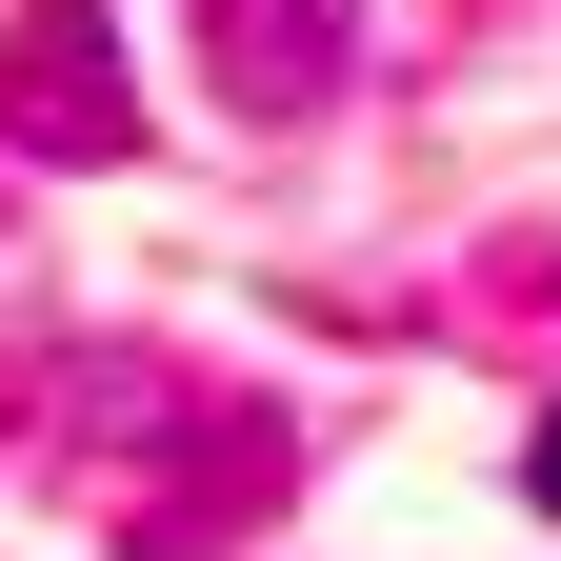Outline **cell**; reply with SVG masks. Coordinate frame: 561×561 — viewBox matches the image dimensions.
I'll use <instances>...</instances> for the list:
<instances>
[{
    "label": "cell",
    "mask_w": 561,
    "mask_h": 561,
    "mask_svg": "<svg viewBox=\"0 0 561 561\" xmlns=\"http://www.w3.org/2000/svg\"><path fill=\"white\" fill-rule=\"evenodd\" d=\"M60 461H81V502L121 522V561H201L280 502V421L221 401L201 362H60Z\"/></svg>",
    "instance_id": "obj_1"
},
{
    "label": "cell",
    "mask_w": 561,
    "mask_h": 561,
    "mask_svg": "<svg viewBox=\"0 0 561 561\" xmlns=\"http://www.w3.org/2000/svg\"><path fill=\"white\" fill-rule=\"evenodd\" d=\"M0 140H21V161H60V181L140 161V60H121L101 0H21V41H0Z\"/></svg>",
    "instance_id": "obj_2"
},
{
    "label": "cell",
    "mask_w": 561,
    "mask_h": 561,
    "mask_svg": "<svg viewBox=\"0 0 561 561\" xmlns=\"http://www.w3.org/2000/svg\"><path fill=\"white\" fill-rule=\"evenodd\" d=\"M341 0H201V60H221V101L241 121H301V101H341Z\"/></svg>",
    "instance_id": "obj_3"
},
{
    "label": "cell",
    "mask_w": 561,
    "mask_h": 561,
    "mask_svg": "<svg viewBox=\"0 0 561 561\" xmlns=\"http://www.w3.org/2000/svg\"><path fill=\"white\" fill-rule=\"evenodd\" d=\"M541 502H561V421H541Z\"/></svg>",
    "instance_id": "obj_4"
}]
</instances>
